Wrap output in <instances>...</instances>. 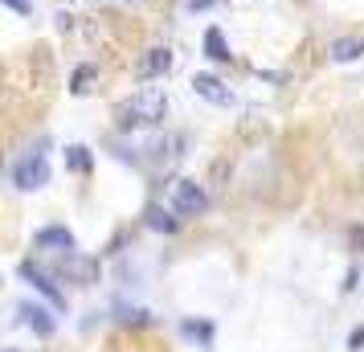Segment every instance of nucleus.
<instances>
[{
	"label": "nucleus",
	"mask_w": 364,
	"mask_h": 352,
	"mask_svg": "<svg viewBox=\"0 0 364 352\" xmlns=\"http://www.w3.org/2000/svg\"><path fill=\"white\" fill-rule=\"evenodd\" d=\"M168 70H172V50L168 46H151L144 53V62H139V78H160Z\"/></svg>",
	"instance_id": "nucleus-7"
},
{
	"label": "nucleus",
	"mask_w": 364,
	"mask_h": 352,
	"mask_svg": "<svg viewBox=\"0 0 364 352\" xmlns=\"http://www.w3.org/2000/svg\"><path fill=\"white\" fill-rule=\"evenodd\" d=\"M184 336H200V340H209L213 328H209V324H193V319H184Z\"/></svg>",
	"instance_id": "nucleus-13"
},
{
	"label": "nucleus",
	"mask_w": 364,
	"mask_h": 352,
	"mask_svg": "<svg viewBox=\"0 0 364 352\" xmlns=\"http://www.w3.org/2000/svg\"><path fill=\"white\" fill-rule=\"evenodd\" d=\"M13 185L25 188V193L50 185V160H46V151L33 148V151H25V156H21L17 164H13Z\"/></svg>",
	"instance_id": "nucleus-2"
},
{
	"label": "nucleus",
	"mask_w": 364,
	"mask_h": 352,
	"mask_svg": "<svg viewBox=\"0 0 364 352\" xmlns=\"http://www.w3.org/2000/svg\"><path fill=\"white\" fill-rule=\"evenodd\" d=\"M360 348H364V324L352 328V336H348V352H360Z\"/></svg>",
	"instance_id": "nucleus-15"
},
{
	"label": "nucleus",
	"mask_w": 364,
	"mask_h": 352,
	"mask_svg": "<svg viewBox=\"0 0 364 352\" xmlns=\"http://www.w3.org/2000/svg\"><path fill=\"white\" fill-rule=\"evenodd\" d=\"M21 316H25V324H29L37 336H53V328H58L53 316L41 307V303H21Z\"/></svg>",
	"instance_id": "nucleus-8"
},
{
	"label": "nucleus",
	"mask_w": 364,
	"mask_h": 352,
	"mask_svg": "<svg viewBox=\"0 0 364 352\" xmlns=\"http://www.w3.org/2000/svg\"><path fill=\"white\" fill-rule=\"evenodd\" d=\"M37 250H53V254H74V234L66 225H50L37 234Z\"/></svg>",
	"instance_id": "nucleus-6"
},
{
	"label": "nucleus",
	"mask_w": 364,
	"mask_h": 352,
	"mask_svg": "<svg viewBox=\"0 0 364 352\" xmlns=\"http://www.w3.org/2000/svg\"><path fill=\"white\" fill-rule=\"evenodd\" d=\"M90 78H95V66H78L74 78H70V90H74V95H86V90H90Z\"/></svg>",
	"instance_id": "nucleus-12"
},
{
	"label": "nucleus",
	"mask_w": 364,
	"mask_h": 352,
	"mask_svg": "<svg viewBox=\"0 0 364 352\" xmlns=\"http://www.w3.org/2000/svg\"><path fill=\"white\" fill-rule=\"evenodd\" d=\"M66 164L74 168V172H90V151H86L82 144H74V148H66Z\"/></svg>",
	"instance_id": "nucleus-11"
},
{
	"label": "nucleus",
	"mask_w": 364,
	"mask_h": 352,
	"mask_svg": "<svg viewBox=\"0 0 364 352\" xmlns=\"http://www.w3.org/2000/svg\"><path fill=\"white\" fill-rule=\"evenodd\" d=\"M151 230H176V221L168 218V213H160V209H156V213H151Z\"/></svg>",
	"instance_id": "nucleus-14"
},
{
	"label": "nucleus",
	"mask_w": 364,
	"mask_h": 352,
	"mask_svg": "<svg viewBox=\"0 0 364 352\" xmlns=\"http://www.w3.org/2000/svg\"><path fill=\"white\" fill-rule=\"evenodd\" d=\"M209 4H217V0H184L188 13H200V9H209Z\"/></svg>",
	"instance_id": "nucleus-17"
},
{
	"label": "nucleus",
	"mask_w": 364,
	"mask_h": 352,
	"mask_svg": "<svg viewBox=\"0 0 364 352\" xmlns=\"http://www.w3.org/2000/svg\"><path fill=\"white\" fill-rule=\"evenodd\" d=\"M168 115V95L160 86H148L119 107V127H156Z\"/></svg>",
	"instance_id": "nucleus-1"
},
{
	"label": "nucleus",
	"mask_w": 364,
	"mask_h": 352,
	"mask_svg": "<svg viewBox=\"0 0 364 352\" xmlns=\"http://www.w3.org/2000/svg\"><path fill=\"white\" fill-rule=\"evenodd\" d=\"M168 205H172V213H184V218H197L209 209V193L197 185V181H176V185L168 188Z\"/></svg>",
	"instance_id": "nucleus-3"
},
{
	"label": "nucleus",
	"mask_w": 364,
	"mask_h": 352,
	"mask_svg": "<svg viewBox=\"0 0 364 352\" xmlns=\"http://www.w3.org/2000/svg\"><path fill=\"white\" fill-rule=\"evenodd\" d=\"M21 279L33 287V291H41V295H46V299H50L53 307H66V291H58L50 274H46V270H37L33 262H21Z\"/></svg>",
	"instance_id": "nucleus-4"
},
{
	"label": "nucleus",
	"mask_w": 364,
	"mask_h": 352,
	"mask_svg": "<svg viewBox=\"0 0 364 352\" xmlns=\"http://www.w3.org/2000/svg\"><path fill=\"white\" fill-rule=\"evenodd\" d=\"M205 53H209L213 62H230L233 58L230 46H225V37H221V29H209V33H205Z\"/></svg>",
	"instance_id": "nucleus-10"
},
{
	"label": "nucleus",
	"mask_w": 364,
	"mask_h": 352,
	"mask_svg": "<svg viewBox=\"0 0 364 352\" xmlns=\"http://www.w3.org/2000/svg\"><path fill=\"white\" fill-rule=\"evenodd\" d=\"M364 53V37H336L328 46V58L331 62H356Z\"/></svg>",
	"instance_id": "nucleus-9"
},
{
	"label": "nucleus",
	"mask_w": 364,
	"mask_h": 352,
	"mask_svg": "<svg viewBox=\"0 0 364 352\" xmlns=\"http://www.w3.org/2000/svg\"><path fill=\"white\" fill-rule=\"evenodd\" d=\"M193 90H197L205 102H213V107H233V90L221 78H213V74H197L193 78Z\"/></svg>",
	"instance_id": "nucleus-5"
},
{
	"label": "nucleus",
	"mask_w": 364,
	"mask_h": 352,
	"mask_svg": "<svg viewBox=\"0 0 364 352\" xmlns=\"http://www.w3.org/2000/svg\"><path fill=\"white\" fill-rule=\"evenodd\" d=\"M4 4H9L13 13H21V17H29V13H33V0H4Z\"/></svg>",
	"instance_id": "nucleus-16"
}]
</instances>
